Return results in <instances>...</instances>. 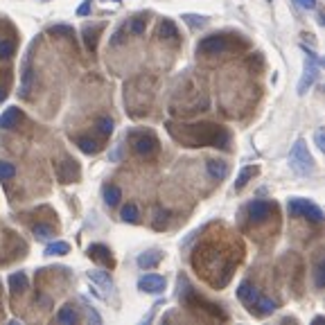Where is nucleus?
Listing matches in <instances>:
<instances>
[{
  "label": "nucleus",
  "instance_id": "4",
  "mask_svg": "<svg viewBox=\"0 0 325 325\" xmlns=\"http://www.w3.org/2000/svg\"><path fill=\"white\" fill-rule=\"evenodd\" d=\"M303 50L307 52V64H305V75H303V79H300V84H298V95H305L307 88L314 84V79H316L319 68H321V61L316 59V54L312 50H307V48H303Z\"/></svg>",
  "mask_w": 325,
  "mask_h": 325
},
{
  "label": "nucleus",
  "instance_id": "15",
  "mask_svg": "<svg viewBox=\"0 0 325 325\" xmlns=\"http://www.w3.org/2000/svg\"><path fill=\"white\" fill-rule=\"evenodd\" d=\"M162 255L156 253V251H149V253H143L140 258H138V267L140 269H151V267H156L158 262H161Z\"/></svg>",
  "mask_w": 325,
  "mask_h": 325
},
{
  "label": "nucleus",
  "instance_id": "33",
  "mask_svg": "<svg viewBox=\"0 0 325 325\" xmlns=\"http://www.w3.org/2000/svg\"><path fill=\"white\" fill-rule=\"evenodd\" d=\"M124 34H127V25H122L115 34H113V39H111V46H120V43L124 41Z\"/></svg>",
  "mask_w": 325,
  "mask_h": 325
},
{
  "label": "nucleus",
  "instance_id": "31",
  "mask_svg": "<svg viewBox=\"0 0 325 325\" xmlns=\"http://www.w3.org/2000/svg\"><path fill=\"white\" fill-rule=\"evenodd\" d=\"M50 34H54V36H72V27L70 25H52L50 27Z\"/></svg>",
  "mask_w": 325,
  "mask_h": 325
},
{
  "label": "nucleus",
  "instance_id": "22",
  "mask_svg": "<svg viewBox=\"0 0 325 325\" xmlns=\"http://www.w3.org/2000/svg\"><path fill=\"white\" fill-rule=\"evenodd\" d=\"M253 174H255V167H244L240 172V176H237V181H235V190H242L244 185H246L251 179H253Z\"/></svg>",
  "mask_w": 325,
  "mask_h": 325
},
{
  "label": "nucleus",
  "instance_id": "29",
  "mask_svg": "<svg viewBox=\"0 0 325 325\" xmlns=\"http://www.w3.org/2000/svg\"><path fill=\"white\" fill-rule=\"evenodd\" d=\"M16 50V43L14 41H0V57L2 59H9Z\"/></svg>",
  "mask_w": 325,
  "mask_h": 325
},
{
  "label": "nucleus",
  "instance_id": "7",
  "mask_svg": "<svg viewBox=\"0 0 325 325\" xmlns=\"http://www.w3.org/2000/svg\"><path fill=\"white\" fill-rule=\"evenodd\" d=\"M138 287L147 293H158L165 289V278L156 276V273H149V276H143V278L138 280Z\"/></svg>",
  "mask_w": 325,
  "mask_h": 325
},
{
  "label": "nucleus",
  "instance_id": "12",
  "mask_svg": "<svg viewBox=\"0 0 325 325\" xmlns=\"http://www.w3.org/2000/svg\"><path fill=\"white\" fill-rule=\"evenodd\" d=\"M20 117H23V113H20L18 109H7L5 113L0 115V127H2V129H12V127L18 124Z\"/></svg>",
  "mask_w": 325,
  "mask_h": 325
},
{
  "label": "nucleus",
  "instance_id": "30",
  "mask_svg": "<svg viewBox=\"0 0 325 325\" xmlns=\"http://www.w3.org/2000/svg\"><path fill=\"white\" fill-rule=\"evenodd\" d=\"M14 174H16V167H14L12 162H0V179L2 181H9Z\"/></svg>",
  "mask_w": 325,
  "mask_h": 325
},
{
  "label": "nucleus",
  "instance_id": "1",
  "mask_svg": "<svg viewBox=\"0 0 325 325\" xmlns=\"http://www.w3.org/2000/svg\"><path fill=\"white\" fill-rule=\"evenodd\" d=\"M183 129L176 131L174 127L167 124V131L179 140V143L188 145V147H203V145H210V147H219V149H228L230 145V133L221 127L215 124H181Z\"/></svg>",
  "mask_w": 325,
  "mask_h": 325
},
{
  "label": "nucleus",
  "instance_id": "34",
  "mask_svg": "<svg viewBox=\"0 0 325 325\" xmlns=\"http://www.w3.org/2000/svg\"><path fill=\"white\" fill-rule=\"evenodd\" d=\"M314 271H316V287L321 289V287H323V258L319 260V264H316Z\"/></svg>",
  "mask_w": 325,
  "mask_h": 325
},
{
  "label": "nucleus",
  "instance_id": "16",
  "mask_svg": "<svg viewBox=\"0 0 325 325\" xmlns=\"http://www.w3.org/2000/svg\"><path fill=\"white\" fill-rule=\"evenodd\" d=\"M57 321H59V323H64V325H70V323H75V321H77V312L72 309V305H65V307H61V309H59Z\"/></svg>",
  "mask_w": 325,
  "mask_h": 325
},
{
  "label": "nucleus",
  "instance_id": "23",
  "mask_svg": "<svg viewBox=\"0 0 325 325\" xmlns=\"http://www.w3.org/2000/svg\"><path fill=\"white\" fill-rule=\"evenodd\" d=\"M77 147L84 151V154H98V149H99V145L95 143V140H91V138H79Z\"/></svg>",
  "mask_w": 325,
  "mask_h": 325
},
{
  "label": "nucleus",
  "instance_id": "9",
  "mask_svg": "<svg viewBox=\"0 0 325 325\" xmlns=\"http://www.w3.org/2000/svg\"><path fill=\"white\" fill-rule=\"evenodd\" d=\"M57 176H59V181H61V183H70V181H75V179L79 176L77 162H75V161H64V162H59Z\"/></svg>",
  "mask_w": 325,
  "mask_h": 325
},
{
  "label": "nucleus",
  "instance_id": "32",
  "mask_svg": "<svg viewBox=\"0 0 325 325\" xmlns=\"http://www.w3.org/2000/svg\"><path fill=\"white\" fill-rule=\"evenodd\" d=\"M183 20L188 23V25H192V27H201L206 20H203V16H192V14H188V16H183Z\"/></svg>",
  "mask_w": 325,
  "mask_h": 325
},
{
  "label": "nucleus",
  "instance_id": "24",
  "mask_svg": "<svg viewBox=\"0 0 325 325\" xmlns=\"http://www.w3.org/2000/svg\"><path fill=\"white\" fill-rule=\"evenodd\" d=\"M34 235H36V240H50L54 235V230L50 224H36L34 226Z\"/></svg>",
  "mask_w": 325,
  "mask_h": 325
},
{
  "label": "nucleus",
  "instance_id": "2",
  "mask_svg": "<svg viewBox=\"0 0 325 325\" xmlns=\"http://www.w3.org/2000/svg\"><path fill=\"white\" fill-rule=\"evenodd\" d=\"M289 167L300 176L309 174L314 169L312 156H309V151H307V147H305V140H296V145L292 147V151H289Z\"/></svg>",
  "mask_w": 325,
  "mask_h": 325
},
{
  "label": "nucleus",
  "instance_id": "11",
  "mask_svg": "<svg viewBox=\"0 0 325 325\" xmlns=\"http://www.w3.org/2000/svg\"><path fill=\"white\" fill-rule=\"evenodd\" d=\"M88 255H91L93 260L109 264V267L113 264V260H111V251L104 246V244H91V246H88Z\"/></svg>",
  "mask_w": 325,
  "mask_h": 325
},
{
  "label": "nucleus",
  "instance_id": "21",
  "mask_svg": "<svg viewBox=\"0 0 325 325\" xmlns=\"http://www.w3.org/2000/svg\"><path fill=\"white\" fill-rule=\"evenodd\" d=\"M68 251H70L68 242H52V244H48L46 255H65Z\"/></svg>",
  "mask_w": 325,
  "mask_h": 325
},
{
  "label": "nucleus",
  "instance_id": "5",
  "mask_svg": "<svg viewBox=\"0 0 325 325\" xmlns=\"http://www.w3.org/2000/svg\"><path fill=\"white\" fill-rule=\"evenodd\" d=\"M228 41L224 39V36H217V34H212V36H206V39L199 41V46H196V52L201 54H221L228 50Z\"/></svg>",
  "mask_w": 325,
  "mask_h": 325
},
{
  "label": "nucleus",
  "instance_id": "13",
  "mask_svg": "<svg viewBox=\"0 0 325 325\" xmlns=\"http://www.w3.org/2000/svg\"><path fill=\"white\" fill-rule=\"evenodd\" d=\"M208 174L212 179H217V181H221L228 174V165L224 161H208Z\"/></svg>",
  "mask_w": 325,
  "mask_h": 325
},
{
  "label": "nucleus",
  "instance_id": "18",
  "mask_svg": "<svg viewBox=\"0 0 325 325\" xmlns=\"http://www.w3.org/2000/svg\"><path fill=\"white\" fill-rule=\"evenodd\" d=\"M88 280L98 282L102 289H113V282H111V278L104 271H88Z\"/></svg>",
  "mask_w": 325,
  "mask_h": 325
},
{
  "label": "nucleus",
  "instance_id": "38",
  "mask_svg": "<svg viewBox=\"0 0 325 325\" xmlns=\"http://www.w3.org/2000/svg\"><path fill=\"white\" fill-rule=\"evenodd\" d=\"M113 2H120V0H113Z\"/></svg>",
  "mask_w": 325,
  "mask_h": 325
},
{
  "label": "nucleus",
  "instance_id": "26",
  "mask_svg": "<svg viewBox=\"0 0 325 325\" xmlns=\"http://www.w3.org/2000/svg\"><path fill=\"white\" fill-rule=\"evenodd\" d=\"M98 30H99V25L95 27V30H91V27H86V30H84L86 46H88V50H95V48H98Z\"/></svg>",
  "mask_w": 325,
  "mask_h": 325
},
{
  "label": "nucleus",
  "instance_id": "3",
  "mask_svg": "<svg viewBox=\"0 0 325 325\" xmlns=\"http://www.w3.org/2000/svg\"><path fill=\"white\" fill-rule=\"evenodd\" d=\"M287 210H289V215H300V217H305V219H309L312 224H321L323 221V210L319 206H314V203L305 201V199H298V196L289 199Z\"/></svg>",
  "mask_w": 325,
  "mask_h": 325
},
{
  "label": "nucleus",
  "instance_id": "10",
  "mask_svg": "<svg viewBox=\"0 0 325 325\" xmlns=\"http://www.w3.org/2000/svg\"><path fill=\"white\" fill-rule=\"evenodd\" d=\"M237 296H240L242 303H246L248 307H253L255 305V300L260 298V293H258V289H255L251 282H242L240 289H237Z\"/></svg>",
  "mask_w": 325,
  "mask_h": 325
},
{
  "label": "nucleus",
  "instance_id": "19",
  "mask_svg": "<svg viewBox=\"0 0 325 325\" xmlns=\"http://www.w3.org/2000/svg\"><path fill=\"white\" fill-rule=\"evenodd\" d=\"M120 199H122V190L117 188V185H109V188L104 190V201L109 203V206H117Z\"/></svg>",
  "mask_w": 325,
  "mask_h": 325
},
{
  "label": "nucleus",
  "instance_id": "36",
  "mask_svg": "<svg viewBox=\"0 0 325 325\" xmlns=\"http://www.w3.org/2000/svg\"><path fill=\"white\" fill-rule=\"evenodd\" d=\"M88 12H91V0H86L84 5H81V7L77 9V14H79V16H86Z\"/></svg>",
  "mask_w": 325,
  "mask_h": 325
},
{
  "label": "nucleus",
  "instance_id": "14",
  "mask_svg": "<svg viewBox=\"0 0 325 325\" xmlns=\"http://www.w3.org/2000/svg\"><path fill=\"white\" fill-rule=\"evenodd\" d=\"M158 36H161V39H167V41H176L179 30H176V25L172 20H162L161 25H158Z\"/></svg>",
  "mask_w": 325,
  "mask_h": 325
},
{
  "label": "nucleus",
  "instance_id": "35",
  "mask_svg": "<svg viewBox=\"0 0 325 325\" xmlns=\"http://www.w3.org/2000/svg\"><path fill=\"white\" fill-rule=\"evenodd\" d=\"M296 2H298L303 9H314V7H316V0H296Z\"/></svg>",
  "mask_w": 325,
  "mask_h": 325
},
{
  "label": "nucleus",
  "instance_id": "27",
  "mask_svg": "<svg viewBox=\"0 0 325 325\" xmlns=\"http://www.w3.org/2000/svg\"><path fill=\"white\" fill-rule=\"evenodd\" d=\"M122 219L124 221H138V208L133 203H127L122 208Z\"/></svg>",
  "mask_w": 325,
  "mask_h": 325
},
{
  "label": "nucleus",
  "instance_id": "25",
  "mask_svg": "<svg viewBox=\"0 0 325 325\" xmlns=\"http://www.w3.org/2000/svg\"><path fill=\"white\" fill-rule=\"evenodd\" d=\"M127 32H133L136 36H140V34H145V18H131L129 25H127Z\"/></svg>",
  "mask_w": 325,
  "mask_h": 325
},
{
  "label": "nucleus",
  "instance_id": "20",
  "mask_svg": "<svg viewBox=\"0 0 325 325\" xmlns=\"http://www.w3.org/2000/svg\"><path fill=\"white\" fill-rule=\"evenodd\" d=\"M9 285H12L14 292H23V289H27V276L23 271L12 273L9 276Z\"/></svg>",
  "mask_w": 325,
  "mask_h": 325
},
{
  "label": "nucleus",
  "instance_id": "8",
  "mask_svg": "<svg viewBox=\"0 0 325 325\" xmlns=\"http://www.w3.org/2000/svg\"><path fill=\"white\" fill-rule=\"evenodd\" d=\"M133 149L138 151V154H143V156H149V154H154V151L158 149V140L151 133H147V136H136V140H133Z\"/></svg>",
  "mask_w": 325,
  "mask_h": 325
},
{
  "label": "nucleus",
  "instance_id": "28",
  "mask_svg": "<svg viewBox=\"0 0 325 325\" xmlns=\"http://www.w3.org/2000/svg\"><path fill=\"white\" fill-rule=\"evenodd\" d=\"M98 131L102 136H109L111 131H113V120L111 117H99L98 120Z\"/></svg>",
  "mask_w": 325,
  "mask_h": 325
},
{
  "label": "nucleus",
  "instance_id": "17",
  "mask_svg": "<svg viewBox=\"0 0 325 325\" xmlns=\"http://www.w3.org/2000/svg\"><path fill=\"white\" fill-rule=\"evenodd\" d=\"M251 309H255L258 314H271L273 309H276V303H273L271 298H264V296H260V298L255 300V305L251 307Z\"/></svg>",
  "mask_w": 325,
  "mask_h": 325
},
{
  "label": "nucleus",
  "instance_id": "37",
  "mask_svg": "<svg viewBox=\"0 0 325 325\" xmlns=\"http://www.w3.org/2000/svg\"><path fill=\"white\" fill-rule=\"evenodd\" d=\"M316 147H319V149H323V147H325V138H323V131H316Z\"/></svg>",
  "mask_w": 325,
  "mask_h": 325
},
{
  "label": "nucleus",
  "instance_id": "6",
  "mask_svg": "<svg viewBox=\"0 0 325 325\" xmlns=\"http://www.w3.org/2000/svg\"><path fill=\"white\" fill-rule=\"evenodd\" d=\"M273 203H269V201H262V199H255V201H251L246 206V215H248V219L251 221H264V219H269V217L273 215Z\"/></svg>",
  "mask_w": 325,
  "mask_h": 325
}]
</instances>
